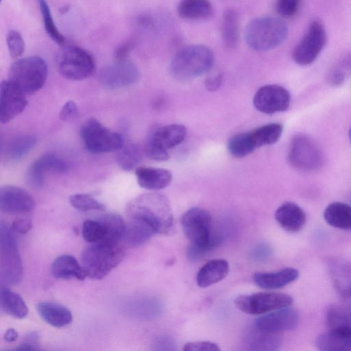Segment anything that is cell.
<instances>
[{
	"label": "cell",
	"mask_w": 351,
	"mask_h": 351,
	"mask_svg": "<svg viewBox=\"0 0 351 351\" xmlns=\"http://www.w3.org/2000/svg\"><path fill=\"white\" fill-rule=\"evenodd\" d=\"M128 218L142 221L156 233L171 234L174 228L173 216L167 198L158 193L142 194L127 206Z\"/></svg>",
	"instance_id": "6da1fadb"
},
{
	"label": "cell",
	"mask_w": 351,
	"mask_h": 351,
	"mask_svg": "<svg viewBox=\"0 0 351 351\" xmlns=\"http://www.w3.org/2000/svg\"><path fill=\"white\" fill-rule=\"evenodd\" d=\"M184 234L191 242L188 254L191 259L199 258L215 247L218 242L211 238V216L201 208H191L181 218Z\"/></svg>",
	"instance_id": "7a4b0ae2"
},
{
	"label": "cell",
	"mask_w": 351,
	"mask_h": 351,
	"mask_svg": "<svg viewBox=\"0 0 351 351\" xmlns=\"http://www.w3.org/2000/svg\"><path fill=\"white\" fill-rule=\"evenodd\" d=\"M125 256V248L121 242L90 243L82 252V265L89 278L100 280L118 266Z\"/></svg>",
	"instance_id": "3957f363"
},
{
	"label": "cell",
	"mask_w": 351,
	"mask_h": 351,
	"mask_svg": "<svg viewBox=\"0 0 351 351\" xmlns=\"http://www.w3.org/2000/svg\"><path fill=\"white\" fill-rule=\"evenodd\" d=\"M214 63V54L203 45H191L180 49L172 58L170 73L176 80L187 81L208 72Z\"/></svg>",
	"instance_id": "277c9868"
},
{
	"label": "cell",
	"mask_w": 351,
	"mask_h": 351,
	"mask_svg": "<svg viewBox=\"0 0 351 351\" xmlns=\"http://www.w3.org/2000/svg\"><path fill=\"white\" fill-rule=\"evenodd\" d=\"M288 34V27L281 19L263 16L253 19L246 27L247 45L256 51H267L281 45Z\"/></svg>",
	"instance_id": "5b68a950"
},
{
	"label": "cell",
	"mask_w": 351,
	"mask_h": 351,
	"mask_svg": "<svg viewBox=\"0 0 351 351\" xmlns=\"http://www.w3.org/2000/svg\"><path fill=\"white\" fill-rule=\"evenodd\" d=\"M47 73L45 60L39 56H29L19 58L11 65L8 80L26 95H30L42 88Z\"/></svg>",
	"instance_id": "8992f818"
},
{
	"label": "cell",
	"mask_w": 351,
	"mask_h": 351,
	"mask_svg": "<svg viewBox=\"0 0 351 351\" xmlns=\"http://www.w3.org/2000/svg\"><path fill=\"white\" fill-rule=\"evenodd\" d=\"M13 230L0 223V276L6 285L19 284L23 277V264Z\"/></svg>",
	"instance_id": "52a82bcc"
},
{
	"label": "cell",
	"mask_w": 351,
	"mask_h": 351,
	"mask_svg": "<svg viewBox=\"0 0 351 351\" xmlns=\"http://www.w3.org/2000/svg\"><path fill=\"white\" fill-rule=\"evenodd\" d=\"M126 223L117 213H105L97 219H86L82 226V236L89 243H118L123 240Z\"/></svg>",
	"instance_id": "ba28073f"
},
{
	"label": "cell",
	"mask_w": 351,
	"mask_h": 351,
	"mask_svg": "<svg viewBox=\"0 0 351 351\" xmlns=\"http://www.w3.org/2000/svg\"><path fill=\"white\" fill-rule=\"evenodd\" d=\"M60 73L71 80H82L90 77L96 70L93 56L86 50L76 46L63 47L57 56Z\"/></svg>",
	"instance_id": "9c48e42d"
},
{
	"label": "cell",
	"mask_w": 351,
	"mask_h": 351,
	"mask_svg": "<svg viewBox=\"0 0 351 351\" xmlns=\"http://www.w3.org/2000/svg\"><path fill=\"white\" fill-rule=\"evenodd\" d=\"M80 136L86 149L94 154L118 151L125 144L120 134L110 130L94 118L82 125Z\"/></svg>",
	"instance_id": "30bf717a"
},
{
	"label": "cell",
	"mask_w": 351,
	"mask_h": 351,
	"mask_svg": "<svg viewBox=\"0 0 351 351\" xmlns=\"http://www.w3.org/2000/svg\"><path fill=\"white\" fill-rule=\"evenodd\" d=\"M288 160L295 169L302 171H313L323 163V156L315 142L308 135L299 133L291 141Z\"/></svg>",
	"instance_id": "8fae6325"
},
{
	"label": "cell",
	"mask_w": 351,
	"mask_h": 351,
	"mask_svg": "<svg viewBox=\"0 0 351 351\" xmlns=\"http://www.w3.org/2000/svg\"><path fill=\"white\" fill-rule=\"evenodd\" d=\"M292 303L293 298L291 295L277 292L241 295L234 300V304L240 311L250 315L265 314L289 306Z\"/></svg>",
	"instance_id": "7c38bea8"
},
{
	"label": "cell",
	"mask_w": 351,
	"mask_h": 351,
	"mask_svg": "<svg viewBox=\"0 0 351 351\" xmlns=\"http://www.w3.org/2000/svg\"><path fill=\"white\" fill-rule=\"evenodd\" d=\"M326 41V34L323 25L318 21H313L293 49V60L302 66L311 64L317 58Z\"/></svg>",
	"instance_id": "4fadbf2b"
},
{
	"label": "cell",
	"mask_w": 351,
	"mask_h": 351,
	"mask_svg": "<svg viewBox=\"0 0 351 351\" xmlns=\"http://www.w3.org/2000/svg\"><path fill=\"white\" fill-rule=\"evenodd\" d=\"M139 76L138 68L132 62L114 60L100 71L99 80L104 86L116 89L132 85L138 81Z\"/></svg>",
	"instance_id": "5bb4252c"
},
{
	"label": "cell",
	"mask_w": 351,
	"mask_h": 351,
	"mask_svg": "<svg viewBox=\"0 0 351 351\" xmlns=\"http://www.w3.org/2000/svg\"><path fill=\"white\" fill-rule=\"evenodd\" d=\"M289 91L278 84H267L261 86L255 93L253 104L255 108L267 114L286 111L290 105Z\"/></svg>",
	"instance_id": "9a60e30c"
},
{
	"label": "cell",
	"mask_w": 351,
	"mask_h": 351,
	"mask_svg": "<svg viewBox=\"0 0 351 351\" xmlns=\"http://www.w3.org/2000/svg\"><path fill=\"white\" fill-rule=\"evenodd\" d=\"M298 322V312L287 306L259 317L255 321V327L261 332L276 335L295 328Z\"/></svg>",
	"instance_id": "2e32d148"
},
{
	"label": "cell",
	"mask_w": 351,
	"mask_h": 351,
	"mask_svg": "<svg viewBox=\"0 0 351 351\" xmlns=\"http://www.w3.org/2000/svg\"><path fill=\"white\" fill-rule=\"evenodd\" d=\"M26 95L9 80L0 85V122L7 123L20 114L27 105Z\"/></svg>",
	"instance_id": "e0dca14e"
},
{
	"label": "cell",
	"mask_w": 351,
	"mask_h": 351,
	"mask_svg": "<svg viewBox=\"0 0 351 351\" xmlns=\"http://www.w3.org/2000/svg\"><path fill=\"white\" fill-rule=\"evenodd\" d=\"M35 201L26 190L6 185L0 189L1 211L9 215L28 213L34 210Z\"/></svg>",
	"instance_id": "ac0fdd59"
},
{
	"label": "cell",
	"mask_w": 351,
	"mask_h": 351,
	"mask_svg": "<svg viewBox=\"0 0 351 351\" xmlns=\"http://www.w3.org/2000/svg\"><path fill=\"white\" fill-rule=\"evenodd\" d=\"M67 169V164L62 158L53 154H47L32 164L27 172V180L31 186L41 188L44 185L47 171L64 173Z\"/></svg>",
	"instance_id": "d6986e66"
},
{
	"label": "cell",
	"mask_w": 351,
	"mask_h": 351,
	"mask_svg": "<svg viewBox=\"0 0 351 351\" xmlns=\"http://www.w3.org/2000/svg\"><path fill=\"white\" fill-rule=\"evenodd\" d=\"M186 127L180 124H171L158 128L149 137L146 145L163 151L176 147L185 138Z\"/></svg>",
	"instance_id": "ffe728a7"
},
{
	"label": "cell",
	"mask_w": 351,
	"mask_h": 351,
	"mask_svg": "<svg viewBox=\"0 0 351 351\" xmlns=\"http://www.w3.org/2000/svg\"><path fill=\"white\" fill-rule=\"evenodd\" d=\"M315 344L324 351H351V326H335L319 335Z\"/></svg>",
	"instance_id": "44dd1931"
},
{
	"label": "cell",
	"mask_w": 351,
	"mask_h": 351,
	"mask_svg": "<svg viewBox=\"0 0 351 351\" xmlns=\"http://www.w3.org/2000/svg\"><path fill=\"white\" fill-rule=\"evenodd\" d=\"M275 218L279 225L289 232L301 230L306 221L305 212L291 202L281 204L276 210Z\"/></svg>",
	"instance_id": "7402d4cb"
},
{
	"label": "cell",
	"mask_w": 351,
	"mask_h": 351,
	"mask_svg": "<svg viewBox=\"0 0 351 351\" xmlns=\"http://www.w3.org/2000/svg\"><path fill=\"white\" fill-rule=\"evenodd\" d=\"M138 185L148 190H160L169 185L172 180L171 172L165 169L141 167L136 169Z\"/></svg>",
	"instance_id": "603a6c76"
},
{
	"label": "cell",
	"mask_w": 351,
	"mask_h": 351,
	"mask_svg": "<svg viewBox=\"0 0 351 351\" xmlns=\"http://www.w3.org/2000/svg\"><path fill=\"white\" fill-rule=\"evenodd\" d=\"M298 276V269L287 267L275 272H256L253 275V280L262 289H276L295 281Z\"/></svg>",
	"instance_id": "cb8c5ba5"
},
{
	"label": "cell",
	"mask_w": 351,
	"mask_h": 351,
	"mask_svg": "<svg viewBox=\"0 0 351 351\" xmlns=\"http://www.w3.org/2000/svg\"><path fill=\"white\" fill-rule=\"evenodd\" d=\"M36 309L41 318L53 327H64L72 322L71 312L61 304L43 302L37 304Z\"/></svg>",
	"instance_id": "d4e9b609"
},
{
	"label": "cell",
	"mask_w": 351,
	"mask_h": 351,
	"mask_svg": "<svg viewBox=\"0 0 351 351\" xmlns=\"http://www.w3.org/2000/svg\"><path fill=\"white\" fill-rule=\"evenodd\" d=\"M229 272V264L224 259H214L207 262L199 270L197 282L200 287H208L222 280Z\"/></svg>",
	"instance_id": "484cf974"
},
{
	"label": "cell",
	"mask_w": 351,
	"mask_h": 351,
	"mask_svg": "<svg viewBox=\"0 0 351 351\" xmlns=\"http://www.w3.org/2000/svg\"><path fill=\"white\" fill-rule=\"evenodd\" d=\"M52 274L54 277L60 279L74 278L83 280L88 276L82 265L71 255H62L58 257L52 264Z\"/></svg>",
	"instance_id": "4316f807"
},
{
	"label": "cell",
	"mask_w": 351,
	"mask_h": 351,
	"mask_svg": "<svg viewBox=\"0 0 351 351\" xmlns=\"http://www.w3.org/2000/svg\"><path fill=\"white\" fill-rule=\"evenodd\" d=\"M177 12L184 20H205L212 15L213 7L208 0H180Z\"/></svg>",
	"instance_id": "83f0119b"
},
{
	"label": "cell",
	"mask_w": 351,
	"mask_h": 351,
	"mask_svg": "<svg viewBox=\"0 0 351 351\" xmlns=\"http://www.w3.org/2000/svg\"><path fill=\"white\" fill-rule=\"evenodd\" d=\"M326 222L332 227L351 229V206L346 203L335 202L330 204L324 211Z\"/></svg>",
	"instance_id": "f1b7e54d"
},
{
	"label": "cell",
	"mask_w": 351,
	"mask_h": 351,
	"mask_svg": "<svg viewBox=\"0 0 351 351\" xmlns=\"http://www.w3.org/2000/svg\"><path fill=\"white\" fill-rule=\"evenodd\" d=\"M155 234V230L146 223L129 218L123 241L130 247H138L149 241Z\"/></svg>",
	"instance_id": "f546056e"
},
{
	"label": "cell",
	"mask_w": 351,
	"mask_h": 351,
	"mask_svg": "<svg viewBox=\"0 0 351 351\" xmlns=\"http://www.w3.org/2000/svg\"><path fill=\"white\" fill-rule=\"evenodd\" d=\"M0 306L7 315L18 319L25 317L28 308L23 298L6 287H1L0 291Z\"/></svg>",
	"instance_id": "4dcf8cb0"
},
{
	"label": "cell",
	"mask_w": 351,
	"mask_h": 351,
	"mask_svg": "<svg viewBox=\"0 0 351 351\" xmlns=\"http://www.w3.org/2000/svg\"><path fill=\"white\" fill-rule=\"evenodd\" d=\"M221 37L228 48H234L239 38V21L237 12L232 8L226 10L222 16Z\"/></svg>",
	"instance_id": "1f68e13d"
},
{
	"label": "cell",
	"mask_w": 351,
	"mask_h": 351,
	"mask_svg": "<svg viewBox=\"0 0 351 351\" xmlns=\"http://www.w3.org/2000/svg\"><path fill=\"white\" fill-rule=\"evenodd\" d=\"M283 127L277 123L260 126L250 132L256 148L276 143L281 137Z\"/></svg>",
	"instance_id": "d6a6232c"
},
{
	"label": "cell",
	"mask_w": 351,
	"mask_h": 351,
	"mask_svg": "<svg viewBox=\"0 0 351 351\" xmlns=\"http://www.w3.org/2000/svg\"><path fill=\"white\" fill-rule=\"evenodd\" d=\"M36 138L31 134H22L14 137L5 148V156L10 160H19L26 155L35 145Z\"/></svg>",
	"instance_id": "836d02e7"
},
{
	"label": "cell",
	"mask_w": 351,
	"mask_h": 351,
	"mask_svg": "<svg viewBox=\"0 0 351 351\" xmlns=\"http://www.w3.org/2000/svg\"><path fill=\"white\" fill-rule=\"evenodd\" d=\"M256 149L250 132L236 134L229 139L228 143L230 154L236 158L245 157Z\"/></svg>",
	"instance_id": "e575fe53"
},
{
	"label": "cell",
	"mask_w": 351,
	"mask_h": 351,
	"mask_svg": "<svg viewBox=\"0 0 351 351\" xmlns=\"http://www.w3.org/2000/svg\"><path fill=\"white\" fill-rule=\"evenodd\" d=\"M142 158L139 147L134 143H128L118 150L117 161L119 167L127 171L136 167Z\"/></svg>",
	"instance_id": "d590c367"
},
{
	"label": "cell",
	"mask_w": 351,
	"mask_h": 351,
	"mask_svg": "<svg viewBox=\"0 0 351 351\" xmlns=\"http://www.w3.org/2000/svg\"><path fill=\"white\" fill-rule=\"evenodd\" d=\"M37 1L46 32L55 43L59 45H63L65 43V38L56 25L47 0Z\"/></svg>",
	"instance_id": "8d00e7d4"
},
{
	"label": "cell",
	"mask_w": 351,
	"mask_h": 351,
	"mask_svg": "<svg viewBox=\"0 0 351 351\" xmlns=\"http://www.w3.org/2000/svg\"><path fill=\"white\" fill-rule=\"evenodd\" d=\"M70 204L82 212L105 210V206L88 194L77 193L70 196Z\"/></svg>",
	"instance_id": "74e56055"
},
{
	"label": "cell",
	"mask_w": 351,
	"mask_h": 351,
	"mask_svg": "<svg viewBox=\"0 0 351 351\" xmlns=\"http://www.w3.org/2000/svg\"><path fill=\"white\" fill-rule=\"evenodd\" d=\"M8 49L12 58H18L25 51V42L21 33L16 30H11L6 38Z\"/></svg>",
	"instance_id": "f35d334b"
},
{
	"label": "cell",
	"mask_w": 351,
	"mask_h": 351,
	"mask_svg": "<svg viewBox=\"0 0 351 351\" xmlns=\"http://www.w3.org/2000/svg\"><path fill=\"white\" fill-rule=\"evenodd\" d=\"M301 0H276L277 13L283 18L289 19L295 15Z\"/></svg>",
	"instance_id": "ab89813d"
},
{
	"label": "cell",
	"mask_w": 351,
	"mask_h": 351,
	"mask_svg": "<svg viewBox=\"0 0 351 351\" xmlns=\"http://www.w3.org/2000/svg\"><path fill=\"white\" fill-rule=\"evenodd\" d=\"M16 350H40L39 337L36 332L27 334L20 345L15 348Z\"/></svg>",
	"instance_id": "60d3db41"
},
{
	"label": "cell",
	"mask_w": 351,
	"mask_h": 351,
	"mask_svg": "<svg viewBox=\"0 0 351 351\" xmlns=\"http://www.w3.org/2000/svg\"><path fill=\"white\" fill-rule=\"evenodd\" d=\"M184 351H219L218 345L210 341L189 342L184 345Z\"/></svg>",
	"instance_id": "b9f144b4"
},
{
	"label": "cell",
	"mask_w": 351,
	"mask_h": 351,
	"mask_svg": "<svg viewBox=\"0 0 351 351\" xmlns=\"http://www.w3.org/2000/svg\"><path fill=\"white\" fill-rule=\"evenodd\" d=\"M32 227V221L30 217L27 216H21L17 217L12 223L10 228L19 234H25L29 231Z\"/></svg>",
	"instance_id": "7bdbcfd3"
},
{
	"label": "cell",
	"mask_w": 351,
	"mask_h": 351,
	"mask_svg": "<svg viewBox=\"0 0 351 351\" xmlns=\"http://www.w3.org/2000/svg\"><path fill=\"white\" fill-rule=\"evenodd\" d=\"M78 114V108L73 101H68L62 106L60 112V119L64 121H71Z\"/></svg>",
	"instance_id": "ee69618b"
},
{
	"label": "cell",
	"mask_w": 351,
	"mask_h": 351,
	"mask_svg": "<svg viewBox=\"0 0 351 351\" xmlns=\"http://www.w3.org/2000/svg\"><path fill=\"white\" fill-rule=\"evenodd\" d=\"M135 43L133 40H128L121 44L114 51V60H128V57L134 49Z\"/></svg>",
	"instance_id": "f6af8a7d"
},
{
	"label": "cell",
	"mask_w": 351,
	"mask_h": 351,
	"mask_svg": "<svg viewBox=\"0 0 351 351\" xmlns=\"http://www.w3.org/2000/svg\"><path fill=\"white\" fill-rule=\"evenodd\" d=\"M223 81V76L221 74H214L207 77L205 81V86L210 91H215L221 86Z\"/></svg>",
	"instance_id": "bcb514c9"
},
{
	"label": "cell",
	"mask_w": 351,
	"mask_h": 351,
	"mask_svg": "<svg viewBox=\"0 0 351 351\" xmlns=\"http://www.w3.org/2000/svg\"><path fill=\"white\" fill-rule=\"evenodd\" d=\"M344 80V75L340 71L333 73L330 77V82L332 85H340Z\"/></svg>",
	"instance_id": "7dc6e473"
},
{
	"label": "cell",
	"mask_w": 351,
	"mask_h": 351,
	"mask_svg": "<svg viewBox=\"0 0 351 351\" xmlns=\"http://www.w3.org/2000/svg\"><path fill=\"white\" fill-rule=\"evenodd\" d=\"M4 339L7 342H13L18 338V332L13 328L8 329L3 337Z\"/></svg>",
	"instance_id": "c3c4849f"
},
{
	"label": "cell",
	"mask_w": 351,
	"mask_h": 351,
	"mask_svg": "<svg viewBox=\"0 0 351 351\" xmlns=\"http://www.w3.org/2000/svg\"><path fill=\"white\" fill-rule=\"evenodd\" d=\"M348 135H349V138H350V143H351V126H350V130H349Z\"/></svg>",
	"instance_id": "681fc988"
}]
</instances>
